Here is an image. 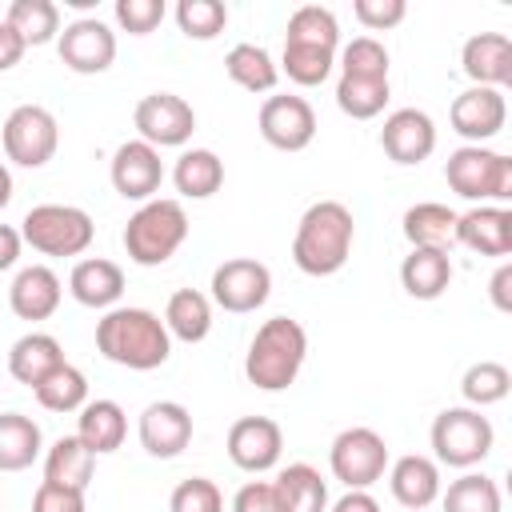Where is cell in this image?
I'll use <instances>...</instances> for the list:
<instances>
[{
  "instance_id": "cell-1",
  "label": "cell",
  "mask_w": 512,
  "mask_h": 512,
  "mask_svg": "<svg viewBox=\"0 0 512 512\" xmlns=\"http://www.w3.org/2000/svg\"><path fill=\"white\" fill-rule=\"evenodd\" d=\"M96 352L120 368L152 372L172 356V336L152 308H108L96 320Z\"/></svg>"
},
{
  "instance_id": "cell-2",
  "label": "cell",
  "mask_w": 512,
  "mask_h": 512,
  "mask_svg": "<svg viewBox=\"0 0 512 512\" xmlns=\"http://www.w3.org/2000/svg\"><path fill=\"white\" fill-rule=\"evenodd\" d=\"M356 240V220L340 200H316L304 208L296 236H292V260L304 276H336Z\"/></svg>"
},
{
  "instance_id": "cell-3",
  "label": "cell",
  "mask_w": 512,
  "mask_h": 512,
  "mask_svg": "<svg viewBox=\"0 0 512 512\" xmlns=\"http://www.w3.org/2000/svg\"><path fill=\"white\" fill-rule=\"evenodd\" d=\"M304 356H308L304 324L292 320V316H272L256 328V336L248 344L244 376L260 392H284L288 384H296V376L304 368Z\"/></svg>"
},
{
  "instance_id": "cell-4",
  "label": "cell",
  "mask_w": 512,
  "mask_h": 512,
  "mask_svg": "<svg viewBox=\"0 0 512 512\" xmlns=\"http://www.w3.org/2000/svg\"><path fill=\"white\" fill-rule=\"evenodd\" d=\"M184 240H188V212L180 200H168V196H152L124 224V252L140 268L168 264Z\"/></svg>"
},
{
  "instance_id": "cell-5",
  "label": "cell",
  "mask_w": 512,
  "mask_h": 512,
  "mask_svg": "<svg viewBox=\"0 0 512 512\" xmlns=\"http://www.w3.org/2000/svg\"><path fill=\"white\" fill-rule=\"evenodd\" d=\"M444 180L460 200H472V204L512 200V160L484 144H460L444 164Z\"/></svg>"
},
{
  "instance_id": "cell-6",
  "label": "cell",
  "mask_w": 512,
  "mask_h": 512,
  "mask_svg": "<svg viewBox=\"0 0 512 512\" xmlns=\"http://www.w3.org/2000/svg\"><path fill=\"white\" fill-rule=\"evenodd\" d=\"M20 236L40 256H80L96 240V224L76 204H36L24 212Z\"/></svg>"
},
{
  "instance_id": "cell-7",
  "label": "cell",
  "mask_w": 512,
  "mask_h": 512,
  "mask_svg": "<svg viewBox=\"0 0 512 512\" xmlns=\"http://www.w3.org/2000/svg\"><path fill=\"white\" fill-rule=\"evenodd\" d=\"M496 444V428L492 420L480 412V408H444L436 420H432V452H436V464H448V468H476L480 460H488Z\"/></svg>"
},
{
  "instance_id": "cell-8",
  "label": "cell",
  "mask_w": 512,
  "mask_h": 512,
  "mask_svg": "<svg viewBox=\"0 0 512 512\" xmlns=\"http://www.w3.org/2000/svg\"><path fill=\"white\" fill-rule=\"evenodd\" d=\"M328 468L344 488H372L388 472V440L376 428H344L328 448Z\"/></svg>"
},
{
  "instance_id": "cell-9",
  "label": "cell",
  "mask_w": 512,
  "mask_h": 512,
  "mask_svg": "<svg viewBox=\"0 0 512 512\" xmlns=\"http://www.w3.org/2000/svg\"><path fill=\"white\" fill-rule=\"evenodd\" d=\"M0 136H4V156L20 168H44L60 148V124L44 104H16Z\"/></svg>"
},
{
  "instance_id": "cell-10",
  "label": "cell",
  "mask_w": 512,
  "mask_h": 512,
  "mask_svg": "<svg viewBox=\"0 0 512 512\" xmlns=\"http://www.w3.org/2000/svg\"><path fill=\"white\" fill-rule=\"evenodd\" d=\"M132 124H136V132H140L144 144H152V148H180L196 132V112L176 92H148L136 104Z\"/></svg>"
},
{
  "instance_id": "cell-11",
  "label": "cell",
  "mask_w": 512,
  "mask_h": 512,
  "mask_svg": "<svg viewBox=\"0 0 512 512\" xmlns=\"http://www.w3.org/2000/svg\"><path fill=\"white\" fill-rule=\"evenodd\" d=\"M208 288H212V296H208L212 304H220L232 316H244V312H256L272 296V272H268V264H260L252 256H236V260L216 264Z\"/></svg>"
},
{
  "instance_id": "cell-12",
  "label": "cell",
  "mask_w": 512,
  "mask_h": 512,
  "mask_svg": "<svg viewBox=\"0 0 512 512\" xmlns=\"http://www.w3.org/2000/svg\"><path fill=\"white\" fill-rule=\"evenodd\" d=\"M56 52L68 72L100 76L116 60V32L100 16H80V20L64 24V32L56 36Z\"/></svg>"
},
{
  "instance_id": "cell-13",
  "label": "cell",
  "mask_w": 512,
  "mask_h": 512,
  "mask_svg": "<svg viewBox=\"0 0 512 512\" xmlns=\"http://www.w3.org/2000/svg\"><path fill=\"white\" fill-rule=\"evenodd\" d=\"M256 124H260V136L280 152H304L316 140V112L304 96H292V92L268 96L260 104Z\"/></svg>"
},
{
  "instance_id": "cell-14",
  "label": "cell",
  "mask_w": 512,
  "mask_h": 512,
  "mask_svg": "<svg viewBox=\"0 0 512 512\" xmlns=\"http://www.w3.org/2000/svg\"><path fill=\"white\" fill-rule=\"evenodd\" d=\"M108 176H112V188H116L124 200L148 204V200L160 192V184H164L160 148H152V144H144V140H124V144L112 152Z\"/></svg>"
},
{
  "instance_id": "cell-15",
  "label": "cell",
  "mask_w": 512,
  "mask_h": 512,
  "mask_svg": "<svg viewBox=\"0 0 512 512\" xmlns=\"http://www.w3.org/2000/svg\"><path fill=\"white\" fill-rule=\"evenodd\" d=\"M228 460L240 468V472H268L280 464V452H284V432L272 416H240L232 428H228Z\"/></svg>"
},
{
  "instance_id": "cell-16",
  "label": "cell",
  "mask_w": 512,
  "mask_h": 512,
  "mask_svg": "<svg viewBox=\"0 0 512 512\" xmlns=\"http://www.w3.org/2000/svg\"><path fill=\"white\" fill-rule=\"evenodd\" d=\"M380 148L388 160L412 168L420 160H428L436 152V124L424 108H396L384 116V128H380Z\"/></svg>"
},
{
  "instance_id": "cell-17",
  "label": "cell",
  "mask_w": 512,
  "mask_h": 512,
  "mask_svg": "<svg viewBox=\"0 0 512 512\" xmlns=\"http://www.w3.org/2000/svg\"><path fill=\"white\" fill-rule=\"evenodd\" d=\"M448 120H452V132H456V136H464L468 144H484V140L500 136V128H504V120H508V100H504L500 88H480V84H472V88H464V92L452 100Z\"/></svg>"
},
{
  "instance_id": "cell-18",
  "label": "cell",
  "mask_w": 512,
  "mask_h": 512,
  "mask_svg": "<svg viewBox=\"0 0 512 512\" xmlns=\"http://www.w3.org/2000/svg\"><path fill=\"white\" fill-rule=\"evenodd\" d=\"M140 448L156 460H172L192 444V412L180 400H152L140 412Z\"/></svg>"
},
{
  "instance_id": "cell-19",
  "label": "cell",
  "mask_w": 512,
  "mask_h": 512,
  "mask_svg": "<svg viewBox=\"0 0 512 512\" xmlns=\"http://www.w3.org/2000/svg\"><path fill=\"white\" fill-rule=\"evenodd\" d=\"M456 244L480 256H508L512 252V212L504 204H472L456 212Z\"/></svg>"
},
{
  "instance_id": "cell-20",
  "label": "cell",
  "mask_w": 512,
  "mask_h": 512,
  "mask_svg": "<svg viewBox=\"0 0 512 512\" xmlns=\"http://www.w3.org/2000/svg\"><path fill=\"white\" fill-rule=\"evenodd\" d=\"M460 68L472 84L480 88H500L512 84V40L504 32H476L460 48Z\"/></svg>"
},
{
  "instance_id": "cell-21",
  "label": "cell",
  "mask_w": 512,
  "mask_h": 512,
  "mask_svg": "<svg viewBox=\"0 0 512 512\" xmlns=\"http://www.w3.org/2000/svg\"><path fill=\"white\" fill-rule=\"evenodd\" d=\"M388 488L396 496L400 508L408 512H424L432 500H440V464L432 456H420V452H408L400 460L388 464Z\"/></svg>"
},
{
  "instance_id": "cell-22",
  "label": "cell",
  "mask_w": 512,
  "mask_h": 512,
  "mask_svg": "<svg viewBox=\"0 0 512 512\" xmlns=\"http://www.w3.org/2000/svg\"><path fill=\"white\" fill-rule=\"evenodd\" d=\"M68 292L76 304L108 312L124 296V268L116 260H104V256H84L68 272Z\"/></svg>"
},
{
  "instance_id": "cell-23",
  "label": "cell",
  "mask_w": 512,
  "mask_h": 512,
  "mask_svg": "<svg viewBox=\"0 0 512 512\" xmlns=\"http://www.w3.org/2000/svg\"><path fill=\"white\" fill-rule=\"evenodd\" d=\"M60 276L48 268V264H28L12 276V288H8V308L20 316V320H48L56 308H60Z\"/></svg>"
},
{
  "instance_id": "cell-24",
  "label": "cell",
  "mask_w": 512,
  "mask_h": 512,
  "mask_svg": "<svg viewBox=\"0 0 512 512\" xmlns=\"http://www.w3.org/2000/svg\"><path fill=\"white\" fill-rule=\"evenodd\" d=\"M64 364V348L52 332H24L12 348H8V372L16 384L36 388L48 372H56Z\"/></svg>"
},
{
  "instance_id": "cell-25",
  "label": "cell",
  "mask_w": 512,
  "mask_h": 512,
  "mask_svg": "<svg viewBox=\"0 0 512 512\" xmlns=\"http://www.w3.org/2000/svg\"><path fill=\"white\" fill-rule=\"evenodd\" d=\"M400 284L412 300H436L452 284V256L444 248H412L400 260Z\"/></svg>"
},
{
  "instance_id": "cell-26",
  "label": "cell",
  "mask_w": 512,
  "mask_h": 512,
  "mask_svg": "<svg viewBox=\"0 0 512 512\" xmlns=\"http://www.w3.org/2000/svg\"><path fill=\"white\" fill-rule=\"evenodd\" d=\"M76 436L96 452V456H108L124 444L128 436V416L116 400H88L76 416Z\"/></svg>"
},
{
  "instance_id": "cell-27",
  "label": "cell",
  "mask_w": 512,
  "mask_h": 512,
  "mask_svg": "<svg viewBox=\"0 0 512 512\" xmlns=\"http://www.w3.org/2000/svg\"><path fill=\"white\" fill-rule=\"evenodd\" d=\"M404 228V240L412 248H452L456 244V212L448 204H436V200H420L404 212L400 220Z\"/></svg>"
},
{
  "instance_id": "cell-28",
  "label": "cell",
  "mask_w": 512,
  "mask_h": 512,
  "mask_svg": "<svg viewBox=\"0 0 512 512\" xmlns=\"http://www.w3.org/2000/svg\"><path fill=\"white\" fill-rule=\"evenodd\" d=\"M272 488H276L284 512H328V484H324V476H320L312 464H304V460L280 468L276 480H272Z\"/></svg>"
},
{
  "instance_id": "cell-29",
  "label": "cell",
  "mask_w": 512,
  "mask_h": 512,
  "mask_svg": "<svg viewBox=\"0 0 512 512\" xmlns=\"http://www.w3.org/2000/svg\"><path fill=\"white\" fill-rule=\"evenodd\" d=\"M40 424L24 412H0V472H24L40 460Z\"/></svg>"
},
{
  "instance_id": "cell-30",
  "label": "cell",
  "mask_w": 512,
  "mask_h": 512,
  "mask_svg": "<svg viewBox=\"0 0 512 512\" xmlns=\"http://www.w3.org/2000/svg\"><path fill=\"white\" fill-rule=\"evenodd\" d=\"M172 184L184 200H208L224 184V160L212 148H188L172 168Z\"/></svg>"
},
{
  "instance_id": "cell-31",
  "label": "cell",
  "mask_w": 512,
  "mask_h": 512,
  "mask_svg": "<svg viewBox=\"0 0 512 512\" xmlns=\"http://www.w3.org/2000/svg\"><path fill=\"white\" fill-rule=\"evenodd\" d=\"M164 328H168V336H176L184 344H200L212 332V300L196 288L172 292L164 304Z\"/></svg>"
},
{
  "instance_id": "cell-32",
  "label": "cell",
  "mask_w": 512,
  "mask_h": 512,
  "mask_svg": "<svg viewBox=\"0 0 512 512\" xmlns=\"http://www.w3.org/2000/svg\"><path fill=\"white\" fill-rule=\"evenodd\" d=\"M96 472V452L80 440V436H60L48 452H44V480L64 484V488H88Z\"/></svg>"
},
{
  "instance_id": "cell-33",
  "label": "cell",
  "mask_w": 512,
  "mask_h": 512,
  "mask_svg": "<svg viewBox=\"0 0 512 512\" xmlns=\"http://www.w3.org/2000/svg\"><path fill=\"white\" fill-rule=\"evenodd\" d=\"M224 72L232 76V84H240L244 92H272L276 80H280V68L272 60L268 48L260 44H232L228 56H224Z\"/></svg>"
},
{
  "instance_id": "cell-34",
  "label": "cell",
  "mask_w": 512,
  "mask_h": 512,
  "mask_svg": "<svg viewBox=\"0 0 512 512\" xmlns=\"http://www.w3.org/2000/svg\"><path fill=\"white\" fill-rule=\"evenodd\" d=\"M284 44H308V48H328V52H336V48H340V20H336V12L324 8V4H300V8L288 16Z\"/></svg>"
},
{
  "instance_id": "cell-35",
  "label": "cell",
  "mask_w": 512,
  "mask_h": 512,
  "mask_svg": "<svg viewBox=\"0 0 512 512\" xmlns=\"http://www.w3.org/2000/svg\"><path fill=\"white\" fill-rule=\"evenodd\" d=\"M36 404L48 408V412H80L88 404V376L76 368V364H60L56 372H48L36 388H32Z\"/></svg>"
},
{
  "instance_id": "cell-36",
  "label": "cell",
  "mask_w": 512,
  "mask_h": 512,
  "mask_svg": "<svg viewBox=\"0 0 512 512\" xmlns=\"http://www.w3.org/2000/svg\"><path fill=\"white\" fill-rule=\"evenodd\" d=\"M444 512H500V484L484 472H464L448 484V492H440Z\"/></svg>"
},
{
  "instance_id": "cell-37",
  "label": "cell",
  "mask_w": 512,
  "mask_h": 512,
  "mask_svg": "<svg viewBox=\"0 0 512 512\" xmlns=\"http://www.w3.org/2000/svg\"><path fill=\"white\" fill-rule=\"evenodd\" d=\"M16 36L32 48V44H48L60 36V8L52 0H12L8 4V16H4Z\"/></svg>"
},
{
  "instance_id": "cell-38",
  "label": "cell",
  "mask_w": 512,
  "mask_h": 512,
  "mask_svg": "<svg viewBox=\"0 0 512 512\" xmlns=\"http://www.w3.org/2000/svg\"><path fill=\"white\" fill-rule=\"evenodd\" d=\"M392 96V84L388 80H364V76H340L336 80V108L352 120H372L384 112Z\"/></svg>"
},
{
  "instance_id": "cell-39",
  "label": "cell",
  "mask_w": 512,
  "mask_h": 512,
  "mask_svg": "<svg viewBox=\"0 0 512 512\" xmlns=\"http://www.w3.org/2000/svg\"><path fill=\"white\" fill-rule=\"evenodd\" d=\"M460 392H464V404H468V408L500 404V400L512 392V372H508L500 360H476V364H468V372L460 376Z\"/></svg>"
},
{
  "instance_id": "cell-40",
  "label": "cell",
  "mask_w": 512,
  "mask_h": 512,
  "mask_svg": "<svg viewBox=\"0 0 512 512\" xmlns=\"http://www.w3.org/2000/svg\"><path fill=\"white\" fill-rule=\"evenodd\" d=\"M276 68H284L292 84H300V88H316V84H324V80L332 76V68H336V52H328V48H308V44H284Z\"/></svg>"
},
{
  "instance_id": "cell-41",
  "label": "cell",
  "mask_w": 512,
  "mask_h": 512,
  "mask_svg": "<svg viewBox=\"0 0 512 512\" xmlns=\"http://www.w3.org/2000/svg\"><path fill=\"white\" fill-rule=\"evenodd\" d=\"M176 24L188 40H216L228 28V4L220 0H180Z\"/></svg>"
},
{
  "instance_id": "cell-42",
  "label": "cell",
  "mask_w": 512,
  "mask_h": 512,
  "mask_svg": "<svg viewBox=\"0 0 512 512\" xmlns=\"http://www.w3.org/2000/svg\"><path fill=\"white\" fill-rule=\"evenodd\" d=\"M340 76H364V80H388V48L376 36H352L340 48Z\"/></svg>"
},
{
  "instance_id": "cell-43",
  "label": "cell",
  "mask_w": 512,
  "mask_h": 512,
  "mask_svg": "<svg viewBox=\"0 0 512 512\" xmlns=\"http://www.w3.org/2000/svg\"><path fill=\"white\" fill-rule=\"evenodd\" d=\"M168 512H224V496L216 488V480L208 476H188L172 488L168 496Z\"/></svg>"
},
{
  "instance_id": "cell-44",
  "label": "cell",
  "mask_w": 512,
  "mask_h": 512,
  "mask_svg": "<svg viewBox=\"0 0 512 512\" xmlns=\"http://www.w3.org/2000/svg\"><path fill=\"white\" fill-rule=\"evenodd\" d=\"M164 0H116V8H112V16H116V24L128 32V36H148V32H156V24L164 20Z\"/></svg>"
},
{
  "instance_id": "cell-45",
  "label": "cell",
  "mask_w": 512,
  "mask_h": 512,
  "mask_svg": "<svg viewBox=\"0 0 512 512\" xmlns=\"http://www.w3.org/2000/svg\"><path fill=\"white\" fill-rule=\"evenodd\" d=\"M352 12L368 32H388L408 16V4L404 0H356Z\"/></svg>"
},
{
  "instance_id": "cell-46",
  "label": "cell",
  "mask_w": 512,
  "mask_h": 512,
  "mask_svg": "<svg viewBox=\"0 0 512 512\" xmlns=\"http://www.w3.org/2000/svg\"><path fill=\"white\" fill-rule=\"evenodd\" d=\"M32 512H88V500L80 488H64V484L44 480L32 496Z\"/></svg>"
},
{
  "instance_id": "cell-47",
  "label": "cell",
  "mask_w": 512,
  "mask_h": 512,
  "mask_svg": "<svg viewBox=\"0 0 512 512\" xmlns=\"http://www.w3.org/2000/svg\"><path fill=\"white\" fill-rule=\"evenodd\" d=\"M232 512H284L272 480H248L236 496H232Z\"/></svg>"
},
{
  "instance_id": "cell-48",
  "label": "cell",
  "mask_w": 512,
  "mask_h": 512,
  "mask_svg": "<svg viewBox=\"0 0 512 512\" xmlns=\"http://www.w3.org/2000/svg\"><path fill=\"white\" fill-rule=\"evenodd\" d=\"M24 52H28V44L16 36V28H12L8 20H0V72L16 68V64L24 60Z\"/></svg>"
},
{
  "instance_id": "cell-49",
  "label": "cell",
  "mask_w": 512,
  "mask_h": 512,
  "mask_svg": "<svg viewBox=\"0 0 512 512\" xmlns=\"http://www.w3.org/2000/svg\"><path fill=\"white\" fill-rule=\"evenodd\" d=\"M488 296H492L496 312H512V264H508V260L492 272V280H488Z\"/></svg>"
},
{
  "instance_id": "cell-50",
  "label": "cell",
  "mask_w": 512,
  "mask_h": 512,
  "mask_svg": "<svg viewBox=\"0 0 512 512\" xmlns=\"http://www.w3.org/2000/svg\"><path fill=\"white\" fill-rule=\"evenodd\" d=\"M328 512H380V504H376V496L368 488H348Z\"/></svg>"
},
{
  "instance_id": "cell-51",
  "label": "cell",
  "mask_w": 512,
  "mask_h": 512,
  "mask_svg": "<svg viewBox=\"0 0 512 512\" xmlns=\"http://www.w3.org/2000/svg\"><path fill=\"white\" fill-rule=\"evenodd\" d=\"M20 248H24V236H20V228H12V224H0V272H8V268L20 260Z\"/></svg>"
},
{
  "instance_id": "cell-52",
  "label": "cell",
  "mask_w": 512,
  "mask_h": 512,
  "mask_svg": "<svg viewBox=\"0 0 512 512\" xmlns=\"http://www.w3.org/2000/svg\"><path fill=\"white\" fill-rule=\"evenodd\" d=\"M12 204V172H8V164L0 160V212Z\"/></svg>"
}]
</instances>
